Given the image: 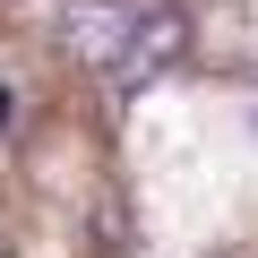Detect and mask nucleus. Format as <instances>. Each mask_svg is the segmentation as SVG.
I'll list each match as a JSON object with an SVG mask.
<instances>
[{
  "mask_svg": "<svg viewBox=\"0 0 258 258\" xmlns=\"http://www.w3.org/2000/svg\"><path fill=\"white\" fill-rule=\"evenodd\" d=\"M189 52H198V18H189V9H172V0H164V9H138V35H129V52H120V69H112V86H120V95H138L147 78L181 69Z\"/></svg>",
  "mask_w": 258,
  "mask_h": 258,
  "instance_id": "f257e3e1",
  "label": "nucleus"
},
{
  "mask_svg": "<svg viewBox=\"0 0 258 258\" xmlns=\"http://www.w3.org/2000/svg\"><path fill=\"white\" fill-rule=\"evenodd\" d=\"M95 224H103V249H120V241H129V215H120L112 198H103V215H95Z\"/></svg>",
  "mask_w": 258,
  "mask_h": 258,
  "instance_id": "7ed1b4c3",
  "label": "nucleus"
},
{
  "mask_svg": "<svg viewBox=\"0 0 258 258\" xmlns=\"http://www.w3.org/2000/svg\"><path fill=\"white\" fill-rule=\"evenodd\" d=\"M215 258H224V249H215Z\"/></svg>",
  "mask_w": 258,
  "mask_h": 258,
  "instance_id": "20e7f679",
  "label": "nucleus"
},
{
  "mask_svg": "<svg viewBox=\"0 0 258 258\" xmlns=\"http://www.w3.org/2000/svg\"><path fill=\"white\" fill-rule=\"evenodd\" d=\"M129 35H138V9H129V0H60V43L86 69H120Z\"/></svg>",
  "mask_w": 258,
  "mask_h": 258,
  "instance_id": "f03ea898",
  "label": "nucleus"
}]
</instances>
